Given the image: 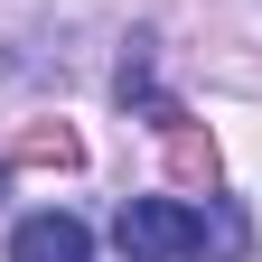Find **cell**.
Masks as SVG:
<instances>
[{
    "label": "cell",
    "instance_id": "obj_2",
    "mask_svg": "<svg viewBox=\"0 0 262 262\" xmlns=\"http://www.w3.org/2000/svg\"><path fill=\"white\" fill-rule=\"evenodd\" d=\"M10 262H94V234H84V225L75 215H28L19 225V234H10Z\"/></svg>",
    "mask_w": 262,
    "mask_h": 262
},
{
    "label": "cell",
    "instance_id": "obj_1",
    "mask_svg": "<svg viewBox=\"0 0 262 262\" xmlns=\"http://www.w3.org/2000/svg\"><path fill=\"white\" fill-rule=\"evenodd\" d=\"M113 244L131 262H244V215L234 206H178V196H122V215H113Z\"/></svg>",
    "mask_w": 262,
    "mask_h": 262
}]
</instances>
